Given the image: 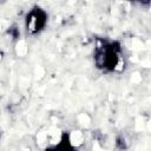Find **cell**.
<instances>
[{"mask_svg": "<svg viewBox=\"0 0 151 151\" xmlns=\"http://www.w3.org/2000/svg\"><path fill=\"white\" fill-rule=\"evenodd\" d=\"M93 59L96 66L105 72H119L125 64L122 47L117 41H106L97 46Z\"/></svg>", "mask_w": 151, "mask_h": 151, "instance_id": "1", "label": "cell"}, {"mask_svg": "<svg viewBox=\"0 0 151 151\" xmlns=\"http://www.w3.org/2000/svg\"><path fill=\"white\" fill-rule=\"evenodd\" d=\"M46 24H47V13L40 7L32 8L27 13L25 19L26 29L32 35L39 34L41 31H44V28L46 27Z\"/></svg>", "mask_w": 151, "mask_h": 151, "instance_id": "2", "label": "cell"}]
</instances>
